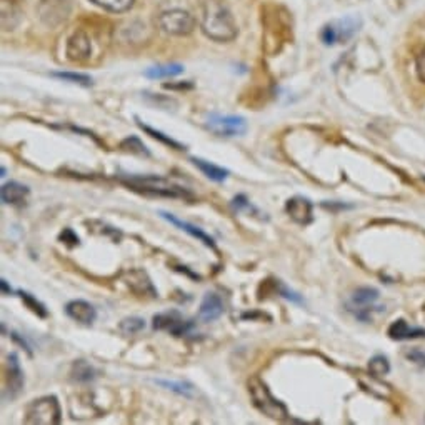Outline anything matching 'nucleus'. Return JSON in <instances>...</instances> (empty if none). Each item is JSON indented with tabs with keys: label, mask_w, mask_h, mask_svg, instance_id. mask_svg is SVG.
<instances>
[{
	"label": "nucleus",
	"mask_w": 425,
	"mask_h": 425,
	"mask_svg": "<svg viewBox=\"0 0 425 425\" xmlns=\"http://www.w3.org/2000/svg\"><path fill=\"white\" fill-rule=\"evenodd\" d=\"M202 30L215 42H230L237 37V25L222 0H207L204 3Z\"/></svg>",
	"instance_id": "obj_1"
},
{
	"label": "nucleus",
	"mask_w": 425,
	"mask_h": 425,
	"mask_svg": "<svg viewBox=\"0 0 425 425\" xmlns=\"http://www.w3.org/2000/svg\"><path fill=\"white\" fill-rule=\"evenodd\" d=\"M124 182L127 184L131 188H133V190L142 192V194H147V195L172 197V199H177V197L190 199L192 197L186 188L175 186V184H172L171 180L162 179V177H157V175H144V177L129 175Z\"/></svg>",
	"instance_id": "obj_2"
},
{
	"label": "nucleus",
	"mask_w": 425,
	"mask_h": 425,
	"mask_svg": "<svg viewBox=\"0 0 425 425\" xmlns=\"http://www.w3.org/2000/svg\"><path fill=\"white\" fill-rule=\"evenodd\" d=\"M249 393L252 404L255 405V408H257L261 414L272 420L289 419V411H287L285 404L275 399L272 392L269 391V387H267L259 377H252L249 380Z\"/></svg>",
	"instance_id": "obj_3"
},
{
	"label": "nucleus",
	"mask_w": 425,
	"mask_h": 425,
	"mask_svg": "<svg viewBox=\"0 0 425 425\" xmlns=\"http://www.w3.org/2000/svg\"><path fill=\"white\" fill-rule=\"evenodd\" d=\"M62 420V408L55 395L35 399L25 407L23 422L29 425H57Z\"/></svg>",
	"instance_id": "obj_4"
},
{
	"label": "nucleus",
	"mask_w": 425,
	"mask_h": 425,
	"mask_svg": "<svg viewBox=\"0 0 425 425\" xmlns=\"http://www.w3.org/2000/svg\"><path fill=\"white\" fill-rule=\"evenodd\" d=\"M379 297V290L373 289V287H360V289L353 290L352 297H350V307H352L350 310L359 320L371 322L373 314L382 310V307H375Z\"/></svg>",
	"instance_id": "obj_5"
},
{
	"label": "nucleus",
	"mask_w": 425,
	"mask_h": 425,
	"mask_svg": "<svg viewBox=\"0 0 425 425\" xmlns=\"http://www.w3.org/2000/svg\"><path fill=\"white\" fill-rule=\"evenodd\" d=\"M159 25L164 32L177 35V37H184V35L194 32L195 19L190 12L182 9H172L160 14Z\"/></svg>",
	"instance_id": "obj_6"
},
{
	"label": "nucleus",
	"mask_w": 425,
	"mask_h": 425,
	"mask_svg": "<svg viewBox=\"0 0 425 425\" xmlns=\"http://www.w3.org/2000/svg\"><path fill=\"white\" fill-rule=\"evenodd\" d=\"M206 127L219 137H239L247 132V120L240 116L210 113L206 120Z\"/></svg>",
	"instance_id": "obj_7"
},
{
	"label": "nucleus",
	"mask_w": 425,
	"mask_h": 425,
	"mask_svg": "<svg viewBox=\"0 0 425 425\" xmlns=\"http://www.w3.org/2000/svg\"><path fill=\"white\" fill-rule=\"evenodd\" d=\"M360 27V21L353 17H345L342 21L330 22L322 29V42L325 45H336L340 42H347L349 39H352L357 34Z\"/></svg>",
	"instance_id": "obj_8"
},
{
	"label": "nucleus",
	"mask_w": 425,
	"mask_h": 425,
	"mask_svg": "<svg viewBox=\"0 0 425 425\" xmlns=\"http://www.w3.org/2000/svg\"><path fill=\"white\" fill-rule=\"evenodd\" d=\"M152 327L155 330H165V332H171L172 336L175 337H184L194 329V324L190 320H184L180 317L179 312H164V314H157L153 317Z\"/></svg>",
	"instance_id": "obj_9"
},
{
	"label": "nucleus",
	"mask_w": 425,
	"mask_h": 425,
	"mask_svg": "<svg viewBox=\"0 0 425 425\" xmlns=\"http://www.w3.org/2000/svg\"><path fill=\"white\" fill-rule=\"evenodd\" d=\"M72 10V0H41L39 15L47 25H57L69 17Z\"/></svg>",
	"instance_id": "obj_10"
},
{
	"label": "nucleus",
	"mask_w": 425,
	"mask_h": 425,
	"mask_svg": "<svg viewBox=\"0 0 425 425\" xmlns=\"http://www.w3.org/2000/svg\"><path fill=\"white\" fill-rule=\"evenodd\" d=\"M285 212L295 224H298V226H309V224L314 220L312 215L314 204L310 202L307 197L295 195L292 199L287 200Z\"/></svg>",
	"instance_id": "obj_11"
},
{
	"label": "nucleus",
	"mask_w": 425,
	"mask_h": 425,
	"mask_svg": "<svg viewBox=\"0 0 425 425\" xmlns=\"http://www.w3.org/2000/svg\"><path fill=\"white\" fill-rule=\"evenodd\" d=\"M124 282L127 283L129 289H131L135 295H139V297L155 298L157 295H159L157 294L155 287H153L152 281L149 279L147 272H144V270H140V269H133V270H129V272H125Z\"/></svg>",
	"instance_id": "obj_12"
},
{
	"label": "nucleus",
	"mask_w": 425,
	"mask_h": 425,
	"mask_svg": "<svg viewBox=\"0 0 425 425\" xmlns=\"http://www.w3.org/2000/svg\"><path fill=\"white\" fill-rule=\"evenodd\" d=\"M65 314L72 320L78 322L82 325H92L97 318V310L90 302L87 301H70L65 305Z\"/></svg>",
	"instance_id": "obj_13"
},
{
	"label": "nucleus",
	"mask_w": 425,
	"mask_h": 425,
	"mask_svg": "<svg viewBox=\"0 0 425 425\" xmlns=\"http://www.w3.org/2000/svg\"><path fill=\"white\" fill-rule=\"evenodd\" d=\"M92 52V44H90L89 35L85 32H76L69 39L67 44V57L72 62H84L90 57Z\"/></svg>",
	"instance_id": "obj_14"
},
{
	"label": "nucleus",
	"mask_w": 425,
	"mask_h": 425,
	"mask_svg": "<svg viewBox=\"0 0 425 425\" xmlns=\"http://www.w3.org/2000/svg\"><path fill=\"white\" fill-rule=\"evenodd\" d=\"M160 217L167 220V222H171L172 226L179 227L180 230L187 232V234L190 235V237H194V239L199 240V242H202L204 246L208 247V249H212V250L217 252V246H215L214 239H212L210 235H207L206 232H204L202 229H199V227L194 226V224H188V222H186V220L177 219L174 214H168V212H160Z\"/></svg>",
	"instance_id": "obj_15"
},
{
	"label": "nucleus",
	"mask_w": 425,
	"mask_h": 425,
	"mask_svg": "<svg viewBox=\"0 0 425 425\" xmlns=\"http://www.w3.org/2000/svg\"><path fill=\"white\" fill-rule=\"evenodd\" d=\"M226 307H224L222 297L214 292H208L204 295L202 304L199 309V318L204 322H214L224 316Z\"/></svg>",
	"instance_id": "obj_16"
},
{
	"label": "nucleus",
	"mask_w": 425,
	"mask_h": 425,
	"mask_svg": "<svg viewBox=\"0 0 425 425\" xmlns=\"http://www.w3.org/2000/svg\"><path fill=\"white\" fill-rule=\"evenodd\" d=\"M7 389L10 397H15L23 387V372L21 369V362H19V356L12 352L7 356Z\"/></svg>",
	"instance_id": "obj_17"
},
{
	"label": "nucleus",
	"mask_w": 425,
	"mask_h": 425,
	"mask_svg": "<svg viewBox=\"0 0 425 425\" xmlns=\"http://www.w3.org/2000/svg\"><path fill=\"white\" fill-rule=\"evenodd\" d=\"M29 194L30 188L23 186L21 182H15V180H10V182L3 184L2 188H0L2 202L7 204V206H22V204L27 200V197H29Z\"/></svg>",
	"instance_id": "obj_18"
},
{
	"label": "nucleus",
	"mask_w": 425,
	"mask_h": 425,
	"mask_svg": "<svg viewBox=\"0 0 425 425\" xmlns=\"http://www.w3.org/2000/svg\"><path fill=\"white\" fill-rule=\"evenodd\" d=\"M389 337L392 340H414V338H425V329L412 327L404 318L392 322V325L387 330Z\"/></svg>",
	"instance_id": "obj_19"
},
{
	"label": "nucleus",
	"mask_w": 425,
	"mask_h": 425,
	"mask_svg": "<svg viewBox=\"0 0 425 425\" xmlns=\"http://www.w3.org/2000/svg\"><path fill=\"white\" fill-rule=\"evenodd\" d=\"M190 160H192V164H194L204 175L208 177L210 180H214V182H224V180H227V177H229V174H230L227 168L208 162V160L199 159V157H192Z\"/></svg>",
	"instance_id": "obj_20"
},
{
	"label": "nucleus",
	"mask_w": 425,
	"mask_h": 425,
	"mask_svg": "<svg viewBox=\"0 0 425 425\" xmlns=\"http://www.w3.org/2000/svg\"><path fill=\"white\" fill-rule=\"evenodd\" d=\"M70 375H72V379L78 382V384H89V382L96 380L97 372H96V369L89 364V362L76 360L72 364Z\"/></svg>",
	"instance_id": "obj_21"
},
{
	"label": "nucleus",
	"mask_w": 425,
	"mask_h": 425,
	"mask_svg": "<svg viewBox=\"0 0 425 425\" xmlns=\"http://www.w3.org/2000/svg\"><path fill=\"white\" fill-rule=\"evenodd\" d=\"M184 72V65L180 64H160L145 70V77L149 78H171L180 76Z\"/></svg>",
	"instance_id": "obj_22"
},
{
	"label": "nucleus",
	"mask_w": 425,
	"mask_h": 425,
	"mask_svg": "<svg viewBox=\"0 0 425 425\" xmlns=\"http://www.w3.org/2000/svg\"><path fill=\"white\" fill-rule=\"evenodd\" d=\"M137 125H139V127H140L142 131H144L145 133H149V135H151L152 139L160 140L164 145H167V147L175 149V151H186V145H182V144H180V142L174 140L171 135H165V133H162L160 131H155V129L149 127V125H145V124H142V122H140L139 119H137Z\"/></svg>",
	"instance_id": "obj_23"
},
{
	"label": "nucleus",
	"mask_w": 425,
	"mask_h": 425,
	"mask_svg": "<svg viewBox=\"0 0 425 425\" xmlns=\"http://www.w3.org/2000/svg\"><path fill=\"white\" fill-rule=\"evenodd\" d=\"M144 329H145V320L142 317H125L122 318L119 324V332L125 337L137 336V334L142 332Z\"/></svg>",
	"instance_id": "obj_24"
},
{
	"label": "nucleus",
	"mask_w": 425,
	"mask_h": 425,
	"mask_svg": "<svg viewBox=\"0 0 425 425\" xmlns=\"http://www.w3.org/2000/svg\"><path fill=\"white\" fill-rule=\"evenodd\" d=\"M90 2L102 7L104 10L113 12V14H122V12L131 10L135 0H90Z\"/></svg>",
	"instance_id": "obj_25"
},
{
	"label": "nucleus",
	"mask_w": 425,
	"mask_h": 425,
	"mask_svg": "<svg viewBox=\"0 0 425 425\" xmlns=\"http://www.w3.org/2000/svg\"><path fill=\"white\" fill-rule=\"evenodd\" d=\"M155 384L162 385V387L168 389V391L180 393L184 397H192L195 393L194 385L188 384V382L184 380H155Z\"/></svg>",
	"instance_id": "obj_26"
},
{
	"label": "nucleus",
	"mask_w": 425,
	"mask_h": 425,
	"mask_svg": "<svg viewBox=\"0 0 425 425\" xmlns=\"http://www.w3.org/2000/svg\"><path fill=\"white\" fill-rule=\"evenodd\" d=\"M120 149H122V151H125V152L133 153V155H140V157H144V155L149 157V155H151V152H149V149L145 147L144 142H142L139 137H133V135L127 137V139L122 140Z\"/></svg>",
	"instance_id": "obj_27"
},
{
	"label": "nucleus",
	"mask_w": 425,
	"mask_h": 425,
	"mask_svg": "<svg viewBox=\"0 0 425 425\" xmlns=\"http://www.w3.org/2000/svg\"><path fill=\"white\" fill-rule=\"evenodd\" d=\"M52 77L61 78L64 82H70V84L82 85V87H90L92 85V77L87 74H77V72H52Z\"/></svg>",
	"instance_id": "obj_28"
},
{
	"label": "nucleus",
	"mask_w": 425,
	"mask_h": 425,
	"mask_svg": "<svg viewBox=\"0 0 425 425\" xmlns=\"http://www.w3.org/2000/svg\"><path fill=\"white\" fill-rule=\"evenodd\" d=\"M17 294H19V297L22 298L23 304L27 305V309L32 310L35 316H39V317H42V318H45V317H47V309H45V305H44V304H41V302H39L37 298H35L32 294L25 292V290H17Z\"/></svg>",
	"instance_id": "obj_29"
},
{
	"label": "nucleus",
	"mask_w": 425,
	"mask_h": 425,
	"mask_svg": "<svg viewBox=\"0 0 425 425\" xmlns=\"http://www.w3.org/2000/svg\"><path fill=\"white\" fill-rule=\"evenodd\" d=\"M369 371L373 377H384L391 372V364L385 356H375L369 362Z\"/></svg>",
	"instance_id": "obj_30"
},
{
	"label": "nucleus",
	"mask_w": 425,
	"mask_h": 425,
	"mask_svg": "<svg viewBox=\"0 0 425 425\" xmlns=\"http://www.w3.org/2000/svg\"><path fill=\"white\" fill-rule=\"evenodd\" d=\"M275 287H277V292L279 295H282L283 298H287V301H292V302H297V304H302V298L298 297L297 294L292 292V290L289 289V287H285L281 281L275 282Z\"/></svg>",
	"instance_id": "obj_31"
},
{
	"label": "nucleus",
	"mask_w": 425,
	"mask_h": 425,
	"mask_svg": "<svg viewBox=\"0 0 425 425\" xmlns=\"http://www.w3.org/2000/svg\"><path fill=\"white\" fill-rule=\"evenodd\" d=\"M415 70L417 76L422 82H425V45L420 49V52L415 57Z\"/></svg>",
	"instance_id": "obj_32"
},
{
	"label": "nucleus",
	"mask_w": 425,
	"mask_h": 425,
	"mask_svg": "<svg viewBox=\"0 0 425 425\" xmlns=\"http://www.w3.org/2000/svg\"><path fill=\"white\" fill-rule=\"evenodd\" d=\"M232 207H234L235 212H242L250 208V202L247 200L246 195H237L234 200H232Z\"/></svg>",
	"instance_id": "obj_33"
},
{
	"label": "nucleus",
	"mask_w": 425,
	"mask_h": 425,
	"mask_svg": "<svg viewBox=\"0 0 425 425\" xmlns=\"http://www.w3.org/2000/svg\"><path fill=\"white\" fill-rule=\"evenodd\" d=\"M61 240H62V242L69 243V246H78V242H80L77 235L74 234V230H72V229H65L64 232H62V234H61Z\"/></svg>",
	"instance_id": "obj_34"
},
{
	"label": "nucleus",
	"mask_w": 425,
	"mask_h": 425,
	"mask_svg": "<svg viewBox=\"0 0 425 425\" xmlns=\"http://www.w3.org/2000/svg\"><path fill=\"white\" fill-rule=\"evenodd\" d=\"M407 359H411L412 362H415V364L425 367V352H420V350H408Z\"/></svg>",
	"instance_id": "obj_35"
},
{
	"label": "nucleus",
	"mask_w": 425,
	"mask_h": 425,
	"mask_svg": "<svg viewBox=\"0 0 425 425\" xmlns=\"http://www.w3.org/2000/svg\"><path fill=\"white\" fill-rule=\"evenodd\" d=\"M12 338H14V340H15V342H17V344H21V345H22V347H23V349H25V350H27V352H29V353H30V356H32V350H30V347H29V344H27V342H25V340H23V338H21V337H19V334L12 332Z\"/></svg>",
	"instance_id": "obj_36"
},
{
	"label": "nucleus",
	"mask_w": 425,
	"mask_h": 425,
	"mask_svg": "<svg viewBox=\"0 0 425 425\" xmlns=\"http://www.w3.org/2000/svg\"><path fill=\"white\" fill-rule=\"evenodd\" d=\"M322 207L329 208V210H336V208H350L352 206H345V204H336V202H330V204L324 202L322 204Z\"/></svg>",
	"instance_id": "obj_37"
},
{
	"label": "nucleus",
	"mask_w": 425,
	"mask_h": 425,
	"mask_svg": "<svg viewBox=\"0 0 425 425\" xmlns=\"http://www.w3.org/2000/svg\"><path fill=\"white\" fill-rule=\"evenodd\" d=\"M0 285H2V294H12V289L9 287V283H7V281L6 279H2V281H0Z\"/></svg>",
	"instance_id": "obj_38"
},
{
	"label": "nucleus",
	"mask_w": 425,
	"mask_h": 425,
	"mask_svg": "<svg viewBox=\"0 0 425 425\" xmlns=\"http://www.w3.org/2000/svg\"><path fill=\"white\" fill-rule=\"evenodd\" d=\"M6 172H7V171H6V167L0 168V177H6Z\"/></svg>",
	"instance_id": "obj_39"
}]
</instances>
